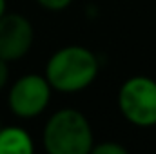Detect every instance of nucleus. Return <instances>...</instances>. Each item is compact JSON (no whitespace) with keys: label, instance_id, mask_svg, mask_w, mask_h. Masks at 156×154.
<instances>
[{"label":"nucleus","instance_id":"obj_1","mask_svg":"<svg viewBox=\"0 0 156 154\" xmlns=\"http://www.w3.org/2000/svg\"><path fill=\"white\" fill-rule=\"evenodd\" d=\"M96 56L80 45L58 49L45 65V80L51 89L62 93H76L93 83L98 75Z\"/></svg>","mask_w":156,"mask_h":154},{"label":"nucleus","instance_id":"obj_2","mask_svg":"<svg viewBox=\"0 0 156 154\" xmlns=\"http://www.w3.org/2000/svg\"><path fill=\"white\" fill-rule=\"evenodd\" d=\"M44 147L49 154H87L93 149V131L76 109H62L44 127Z\"/></svg>","mask_w":156,"mask_h":154},{"label":"nucleus","instance_id":"obj_3","mask_svg":"<svg viewBox=\"0 0 156 154\" xmlns=\"http://www.w3.org/2000/svg\"><path fill=\"white\" fill-rule=\"evenodd\" d=\"M118 107L138 127L156 125V82L147 76L129 78L118 93Z\"/></svg>","mask_w":156,"mask_h":154},{"label":"nucleus","instance_id":"obj_4","mask_svg":"<svg viewBox=\"0 0 156 154\" xmlns=\"http://www.w3.org/2000/svg\"><path fill=\"white\" fill-rule=\"evenodd\" d=\"M51 85L45 76L26 75L18 78L9 91V107L20 118H35L49 103Z\"/></svg>","mask_w":156,"mask_h":154},{"label":"nucleus","instance_id":"obj_5","mask_svg":"<svg viewBox=\"0 0 156 154\" xmlns=\"http://www.w3.org/2000/svg\"><path fill=\"white\" fill-rule=\"evenodd\" d=\"M33 26L22 15H2L0 16V58L5 62L20 60L33 45Z\"/></svg>","mask_w":156,"mask_h":154},{"label":"nucleus","instance_id":"obj_6","mask_svg":"<svg viewBox=\"0 0 156 154\" xmlns=\"http://www.w3.org/2000/svg\"><path fill=\"white\" fill-rule=\"evenodd\" d=\"M35 151L31 136L20 127L0 129V154H31Z\"/></svg>","mask_w":156,"mask_h":154},{"label":"nucleus","instance_id":"obj_7","mask_svg":"<svg viewBox=\"0 0 156 154\" xmlns=\"http://www.w3.org/2000/svg\"><path fill=\"white\" fill-rule=\"evenodd\" d=\"M91 152H94V154H125V152H127V149H125V147H122V145H118V143L104 142V143H100V145L93 147V149H91Z\"/></svg>","mask_w":156,"mask_h":154},{"label":"nucleus","instance_id":"obj_8","mask_svg":"<svg viewBox=\"0 0 156 154\" xmlns=\"http://www.w3.org/2000/svg\"><path fill=\"white\" fill-rule=\"evenodd\" d=\"M37 2L49 11H62L71 4V0H37Z\"/></svg>","mask_w":156,"mask_h":154},{"label":"nucleus","instance_id":"obj_9","mask_svg":"<svg viewBox=\"0 0 156 154\" xmlns=\"http://www.w3.org/2000/svg\"><path fill=\"white\" fill-rule=\"evenodd\" d=\"M7 80H9V67H7V62L0 58V91L5 87Z\"/></svg>","mask_w":156,"mask_h":154},{"label":"nucleus","instance_id":"obj_10","mask_svg":"<svg viewBox=\"0 0 156 154\" xmlns=\"http://www.w3.org/2000/svg\"><path fill=\"white\" fill-rule=\"evenodd\" d=\"M5 13V0H0V16Z\"/></svg>","mask_w":156,"mask_h":154},{"label":"nucleus","instance_id":"obj_11","mask_svg":"<svg viewBox=\"0 0 156 154\" xmlns=\"http://www.w3.org/2000/svg\"><path fill=\"white\" fill-rule=\"evenodd\" d=\"M0 129H2V123H0Z\"/></svg>","mask_w":156,"mask_h":154}]
</instances>
